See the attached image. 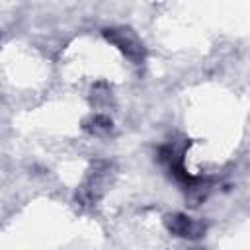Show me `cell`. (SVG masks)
<instances>
[{
  "mask_svg": "<svg viewBox=\"0 0 250 250\" xmlns=\"http://www.w3.org/2000/svg\"><path fill=\"white\" fill-rule=\"evenodd\" d=\"M90 123H92V125H88V129H90L92 133H105V131H109V127H111V121H109L107 117H104V115H96Z\"/></svg>",
  "mask_w": 250,
  "mask_h": 250,
  "instance_id": "3",
  "label": "cell"
},
{
  "mask_svg": "<svg viewBox=\"0 0 250 250\" xmlns=\"http://www.w3.org/2000/svg\"><path fill=\"white\" fill-rule=\"evenodd\" d=\"M104 35H105V39H107L109 43H113L127 59H131V61H135V62L143 61V57H145L143 43H141V39H139L129 27H111V29H105Z\"/></svg>",
  "mask_w": 250,
  "mask_h": 250,
  "instance_id": "1",
  "label": "cell"
},
{
  "mask_svg": "<svg viewBox=\"0 0 250 250\" xmlns=\"http://www.w3.org/2000/svg\"><path fill=\"white\" fill-rule=\"evenodd\" d=\"M168 229L178 234V236H186V238H197L203 230V227L199 223H195L193 219L186 217V215H174L168 219Z\"/></svg>",
  "mask_w": 250,
  "mask_h": 250,
  "instance_id": "2",
  "label": "cell"
}]
</instances>
